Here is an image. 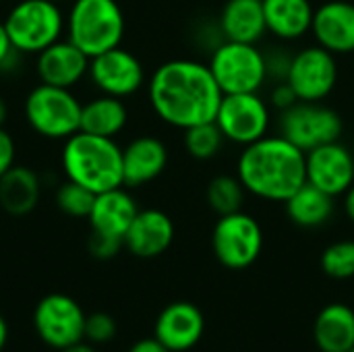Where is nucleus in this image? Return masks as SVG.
Here are the masks:
<instances>
[{
	"label": "nucleus",
	"mask_w": 354,
	"mask_h": 352,
	"mask_svg": "<svg viewBox=\"0 0 354 352\" xmlns=\"http://www.w3.org/2000/svg\"><path fill=\"white\" fill-rule=\"evenodd\" d=\"M147 93L156 116L180 131L216 120L224 98L209 66L191 58L160 64L149 77Z\"/></svg>",
	"instance_id": "nucleus-1"
},
{
	"label": "nucleus",
	"mask_w": 354,
	"mask_h": 352,
	"mask_svg": "<svg viewBox=\"0 0 354 352\" xmlns=\"http://www.w3.org/2000/svg\"><path fill=\"white\" fill-rule=\"evenodd\" d=\"M236 176L247 193L257 199L284 203L307 183L305 151L282 135H266L243 147L236 162Z\"/></svg>",
	"instance_id": "nucleus-2"
},
{
	"label": "nucleus",
	"mask_w": 354,
	"mask_h": 352,
	"mask_svg": "<svg viewBox=\"0 0 354 352\" xmlns=\"http://www.w3.org/2000/svg\"><path fill=\"white\" fill-rule=\"evenodd\" d=\"M60 160L66 178L83 185L95 195L124 187L122 147L110 137L77 131L64 139Z\"/></svg>",
	"instance_id": "nucleus-3"
},
{
	"label": "nucleus",
	"mask_w": 354,
	"mask_h": 352,
	"mask_svg": "<svg viewBox=\"0 0 354 352\" xmlns=\"http://www.w3.org/2000/svg\"><path fill=\"white\" fill-rule=\"evenodd\" d=\"M66 35L93 58L120 46L124 12L116 0H75L66 17Z\"/></svg>",
	"instance_id": "nucleus-4"
},
{
	"label": "nucleus",
	"mask_w": 354,
	"mask_h": 352,
	"mask_svg": "<svg viewBox=\"0 0 354 352\" xmlns=\"http://www.w3.org/2000/svg\"><path fill=\"white\" fill-rule=\"evenodd\" d=\"M2 23L17 52L39 54L60 39L66 21L52 0H19Z\"/></svg>",
	"instance_id": "nucleus-5"
},
{
	"label": "nucleus",
	"mask_w": 354,
	"mask_h": 352,
	"mask_svg": "<svg viewBox=\"0 0 354 352\" xmlns=\"http://www.w3.org/2000/svg\"><path fill=\"white\" fill-rule=\"evenodd\" d=\"M207 66L224 95L253 93L268 81L266 54L257 48V44L222 39L212 50Z\"/></svg>",
	"instance_id": "nucleus-6"
},
{
	"label": "nucleus",
	"mask_w": 354,
	"mask_h": 352,
	"mask_svg": "<svg viewBox=\"0 0 354 352\" xmlns=\"http://www.w3.org/2000/svg\"><path fill=\"white\" fill-rule=\"evenodd\" d=\"M83 104L71 89L37 85L25 98V118L29 127L46 139H68L81 131Z\"/></svg>",
	"instance_id": "nucleus-7"
},
{
	"label": "nucleus",
	"mask_w": 354,
	"mask_h": 352,
	"mask_svg": "<svg viewBox=\"0 0 354 352\" xmlns=\"http://www.w3.org/2000/svg\"><path fill=\"white\" fill-rule=\"evenodd\" d=\"M212 251L228 270L251 268L263 251L261 224L243 210L220 216L212 232Z\"/></svg>",
	"instance_id": "nucleus-8"
},
{
	"label": "nucleus",
	"mask_w": 354,
	"mask_h": 352,
	"mask_svg": "<svg viewBox=\"0 0 354 352\" xmlns=\"http://www.w3.org/2000/svg\"><path fill=\"white\" fill-rule=\"evenodd\" d=\"M342 129L340 114L322 102H297L280 112V135L305 154L319 145L340 141Z\"/></svg>",
	"instance_id": "nucleus-9"
},
{
	"label": "nucleus",
	"mask_w": 354,
	"mask_h": 352,
	"mask_svg": "<svg viewBox=\"0 0 354 352\" xmlns=\"http://www.w3.org/2000/svg\"><path fill=\"white\" fill-rule=\"evenodd\" d=\"M216 124L220 127L226 141L234 145H251L268 135L272 124L270 104L259 95L253 93H228L222 98Z\"/></svg>",
	"instance_id": "nucleus-10"
},
{
	"label": "nucleus",
	"mask_w": 354,
	"mask_h": 352,
	"mask_svg": "<svg viewBox=\"0 0 354 352\" xmlns=\"http://www.w3.org/2000/svg\"><path fill=\"white\" fill-rule=\"evenodd\" d=\"M85 319L81 305L62 293L44 297L33 313L37 336L58 351L85 340Z\"/></svg>",
	"instance_id": "nucleus-11"
},
{
	"label": "nucleus",
	"mask_w": 354,
	"mask_h": 352,
	"mask_svg": "<svg viewBox=\"0 0 354 352\" xmlns=\"http://www.w3.org/2000/svg\"><path fill=\"white\" fill-rule=\"evenodd\" d=\"M301 102H324L338 83L336 54L322 46H307L292 56L286 77Z\"/></svg>",
	"instance_id": "nucleus-12"
},
{
	"label": "nucleus",
	"mask_w": 354,
	"mask_h": 352,
	"mask_svg": "<svg viewBox=\"0 0 354 352\" xmlns=\"http://www.w3.org/2000/svg\"><path fill=\"white\" fill-rule=\"evenodd\" d=\"M87 75L102 93L120 100L137 93L145 83V68L141 60L120 46L89 58Z\"/></svg>",
	"instance_id": "nucleus-13"
},
{
	"label": "nucleus",
	"mask_w": 354,
	"mask_h": 352,
	"mask_svg": "<svg viewBox=\"0 0 354 352\" xmlns=\"http://www.w3.org/2000/svg\"><path fill=\"white\" fill-rule=\"evenodd\" d=\"M307 183L332 197L344 195L354 185V156L342 141L319 145L305 154Z\"/></svg>",
	"instance_id": "nucleus-14"
},
{
	"label": "nucleus",
	"mask_w": 354,
	"mask_h": 352,
	"mask_svg": "<svg viewBox=\"0 0 354 352\" xmlns=\"http://www.w3.org/2000/svg\"><path fill=\"white\" fill-rule=\"evenodd\" d=\"M205 334L203 311L189 303L176 301L162 309L156 319L153 336L170 352H187L195 349Z\"/></svg>",
	"instance_id": "nucleus-15"
},
{
	"label": "nucleus",
	"mask_w": 354,
	"mask_h": 352,
	"mask_svg": "<svg viewBox=\"0 0 354 352\" xmlns=\"http://www.w3.org/2000/svg\"><path fill=\"white\" fill-rule=\"evenodd\" d=\"M311 35L328 52L342 56L354 52V2L326 0L315 8Z\"/></svg>",
	"instance_id": "nucleus-16"
},
{
	"label": "nucleus",
	"mask_w": 354,
	"mask_h": 352,
	"mask_svg": "<svg viewBox=\"0 0 354 352\" xmlns=\"http://www.w3.org/2000/svg\"><path fill=\"white\" fill-rule=\"evenodd\" d=\"M35 68L41 83L73 89L89 73V56L66 37L41 50Z\"/></svg>",
	"instance_id": "nucleus-17"
},
{
	"label": "nucleus",
	"mask_w": 354,
	"mask_h": 352,
	"mask_svg": "<svg viewBox=\"0 0 354 352\" xmlns=\"http://www.w3.org/2000/svg\"><path fill=\"white\" fill-rule=\"evenodd\" d=\"M174 241V222L162 210H139L124 234V247L141 259L160 257Z\"/></svg>",
	"instance_id": "nucleus-18"
},
{
	"label": "nucleus",
	"mask_w": 354,
	"mask_h": 352,
	"mask_svg": "<svg viewBox=\"0 0 354 352\" xmlns=\"http://www.w3.org/2000/svg\"><path fill=\"white\" fill-rule=\"evenodd\" d=\"M168 166V149L164 141L151 135L133 139L122 149L124 185L135 189L156 180Z\"/></svg>",
	"instance_id": "nucleus-19"
},
{
	"label": "nucleus",
	"mask_w": 354,
	"mask_h": 352,
	"mask_svg": "<svg viewBox=\"0 0 354 352\" xmlns=\"http://www.w3.org/2000/svg\"><path fill=\"white\" fill-rule=\"evenodd\" d=\"M137 212H139V207H137V201L133 199V195L129 191H124L122 187H118V189H110V191L95 195L93 207H91L87 220H89V226L93 232L116 237V239L124 241V234H127L131 222L135 220Z\"/></svg>",
	"instance_id": "nucleus-20"
},
{
	"label": "nucleus",
	"mask_w": 354,
	"mask_h": 352,
	"mask_svg": "<svg viewBox=\"0 0 354 352\" xmlns=\"http://www.w3.org/2000/svg\"><path fill=\"white\" fill-rule=\"evenodd\" d=\"M268 31L280 41H297L311 33L315 6L311 0H261Z\"/></svg>",
	"instance_id": "nucleus-21"
},
{
	"label": "nucleus",
	"mask_w": 354,
	"mask_h": 352,
	"mask_svg": "<svg viewBox=\"0 0 354 352\" xmlns=\"http://www.w3.org/2000/svg\"><path fill=\"white\" fill-rule=\"evenodd\" d=\"M218 29L222 39L257 44L266 33V15L259 0H228L222 6Z\"/></svg>",
	"instance_id": "nucleus-22"
},
{
	"label": "nucleus",
	"mask_w": 354,
	"mask_h": 352,
	"mask_svg": "<svg viewBox=\"0 0 354 352\" xmlns=\"http://www.w3.org/2000/svg\"><path fill=\"white\" fill-rule=\"evenodd\" d=\"M313 342L319 352H348L354 346V309L346 303L326 305L313 322Z\"/></svg>",
	"instance_id": "nucleus-23"
},
{
	"label": "nucleus",
	"mask_w": 354,
	"mask_h": 352,
	"mask_svg": "<svg viewBox=\"0 0 354 352\" xmlns=\"http://www.w3.org/2000/svg\"><path fill=\"white\" fill-rule=\"evenodd\" d=\"M39 176L27 166H12L0 176V207L10 216H27L39 201Z\"/></svg>",
	"instance_id": "nucleus-24"
},
{
	"label": "nucleus",
	"mask_w": 354,
	"mask_h": 352,
	"mask_svg": "<svg viewBox=\"0 0 354 352\" xmlns=\"http://www.w3.org/2000/svg\"><path fill=\"white\" fill-rule=\"evenodd\" d=\"M334 199L311 183L301 185L286 201V216L299 228H319L328 224L334 216Z\"/></svg>",
	"instance_id": "nucleus-25"
},
{
	"label": "nucleus",
	"mask_w": 354,
	"mask_h": 352,
	"mask_svg": "<svg viewBox=\"0 0 354 352\" xmlns=\"http://www.w3.org/2000/svg\"><path fill=\"white\" fill-rule=\"evenodd\" d=\"M129 120V110L120 98L97 95L83 104L81 108V131L114 139Z\"/></svg>",
	"instance_id": "nucleus-26"
},
{
	"label": "nucleus",
	"mask_w": 354,
	"mask_h": 352,
	"mask_svg": "<svg viewBox=\"0 0 354 352\" xmlns=\"http://www.w3.org/2000/svg\"><path fill=\"white\" fill-rule=\"evenodd\" d=\"M247 189L239 176L220 174L214 176L205 189V201L218 216H228L245 207Z\"/></svg>",
	"instance_id": "nucleus-27"
},
{
	"label": "nucleus",
	"mask_w": 354,
	"mask_h": 352,
	"mask_svg": "<svg viewBox=\"0 0 354 352\" xmlns=\"http://www.w3.org/2000/svg\"><path fill=\"white\" fill-rule=\"evenodd\" d=\"M183 141H185V149L191 158L212 160L222 151L226 137L222 135L216 120H212V122H201V124L185 129Z\"/></svg>",
	"instance_id": "nucleus-28"
},
{
	"label": "nucleus",
	"mask_w": 354,
	"mask_h": 352,
	"mask_svg": "<svg viewBox=\"0 0 354 352\" xmlns=\"http://www.w3.org/2000/svg\"><path fill=\"white\" fill-rule=\"evenodd\" d=\"M319 266L332 280L354 278V241H336L324 249Z\"/></svg>",
	"instance_id": "nucleus-29"
},
{
	"label": "nucleus",
	"mask_w": 354,
	"mask_h": 352,
	"mask_svg": "<svg viewBox=\"0 0 354 352\" xmlns=\"http://www.w3.org/2000/svg\"><path fill=\"white\" fill-rule=\"evenodd\" d=\"M93 199L95 193L85 189L79 183H73L66 178V183H62L56 191V205L62 214L71 216V218H87L91 207H93Z\"/></svg>",
	"instance_id": "nucleus-30"
},
{
	"label": "nucleus",
	"mask_w": 354,
	"mask_h": 352,
	"mask_svg": "<svg viewBox=\"0 0 354 352\" xmlns=\"http://www.w3.org/2000/svg\"><path fill=\"white\" fill-rule=\"evenodd\" d=\"M116 336V322L108 313H91L85 319V340L91 344H106Z\"/></svg>",
	"instance_id": "nucleus-31"
},
{
	"label": "nucleus",
	"mask_w": 354,
	"mask_h": 352,
	"mask_svg": "<svg viewBox=\"0 0 354 352\" xmlns=\"http://www.w3.org/2000/svg\"><path fill=\"white\" fill-rule=\"evenodd\" d=\"M266 54V68H268V79H274L276 83L286 81L290 64H292V56L286 48H274Z\"/></svg>",
	"instance_id": "nucleus-32"
},
{
	"label": "nucleus",
	"mask_w": 354,
	"mask_h": 352,
	"mask_svg": "<svg viewBox=\"0 0 354 352\" xmlns=\"http://www.w3.org/2000/svg\"><path fill=\"white\" fill-rule=\"evenodd\" d=\"M87 247H89V253L95 259H112L124 247V241L122 239H116V237H108V234H100V232H93L91 230V237H89Z\"/></svg>",
	"instance_id": "nucleus-33"
},
{
	"label": "nucleus",
	"mask_w": 354,
	"mask_h": 352,
	"mask_svg": "<svg viewBox=\"0 0 354 352\" xmlns=\"http://www.w3.org/2000/svg\"><path fill=\"white\" fill-rule=\"evenodd\" d=\"M297 102H301V100H299V95L295 93V89L288 85V81H280V83H276V85L272 87L270 104H272L276 110L284 112V110H288L290 106H295Z\"/></svg>",
	"instance_id": "nucleus-34"
},
{
	"label": "nucleus",
	"mask_w": 354,
	"mask_h": 352,
	"mask_svg": "<svg viewBox=\"0 0 354 352\" xmlns=\"http://www.w3.org/2000/svg\"><path fill=\"white\" fill-rule=\"evenodd\" d=\"M15 151L17 147H15L12 137L0 127V176L15 166Z\"/></svg>",
	"instance_id": "nucleus-35"
},
{
	"label": "nucleus",
	"mask_w": 354,
	"mask_h": 352,
	"mask_svg": "<svg viewBox=\"0 0 354 352\" xmlns=\"http://www.w3.org/2000/svg\"><path fill=\"white\" fill-rule=\"evenodd\" d=\"M17 54H21V52L15 50L12 41H10V37H8V33H6V27H4V23L0 21V68H6L8 62H10Z\"/></svg>",
	"instance_id": "nucleus-36"
},
{
	"label": "nucleus",
	"mask_w": 354,
	"mask_h": 352,
	"mask_svg": "<svg viewBox=\"0 0 354 352\" xmlns=\"http://www.w3.org/2000/svg\"><path fill=\"white\" fill-rule=\"evenodd\" d=\"M129 352H170L156 336L153 338H143V340H139V342H135L133 346H131V351Z\"/></svg>",
	"instance_id": "nucleus-37"
},
{
	"label": "nucleus",
	"mask_w": 354,
	"mask_h": 352,
	"mask_svg": "<svg viewBox=\"0 0 354 352\" xmlns=\"http://www.w3.org/2000/svg\"><path fill=\"white\" fill-rule=\"evenodd\" d=\"M344 197V201H342V207H344V214H346V218L354 222V185L342 195Z\"/></svg>",
	"instance_id": "nucleus-38"
},
{
	"label": "nucleus",
	"mask_w": 354,
	"mask_h": 352,
	"mask_svg": "<svg viewBox=\"0 0 354 352\" xmlns=\"http://www.w3.org/2000/svg\"><path fill=\"white\" fill-rule=\"evenodd\" d=\"M60 352H95V349L91 344H85V342H77L68 349H62Z\"/></svg>",
	"instance_id": "nucleus-39"
},
{
	"label": "nucleus",
	"mask_w": 354,
	"mask_h": 352,
	"mask_svg": "<svg viewBox=\"0 0 354 352\" xmlns=\"http://www.w3.org/2000/svg\"><path fill=\"white\" fill-rule=\"evenodd\" d=\"M6 340H8V326H6L4 317L0 315V352H2V349H4Z\"/></svg>",
	"instance_id": "nucleus-40"
},
{
	"label": "nucleus",
	"mask_w": 354,
	"mask_h": 352,
	"mask_svg": "<svg viewBox=\"0 0 354 352\" xmlns=\"http://www.w3.org/2000/svg\"><path fill=\"white\" fill-rule=\"evenodd\" d=\"M6 118H8V106H6L4 98H0V127H4Z\"/></svg>",
	"instance_id": "nucleus-41"
},
{
	"label": "nucleus",
	"mask_w": 354,
	"mask_h": 352,
	"mask_svg": "<svg viewBox=\"0 0 354 352\" xmlns=\"http://www.w3.org/2000/svg\"><path fill=\"white\" fill-rule=\"evenodd\" d=\"M52 2H56V4H60V2H64V0H52Z\"/></svg>",
	"instance_id": "nucleus-42"
},
{
	"label": "nucleus",
	"mask_w": 354,
	"mask_h": 352,
	"mask_svg": "<svg viewBox=\"0 0 354 352\" xmlns=\"http://www.w3.org/2000/svg\"><path fill=\"white\" fill-rule=\"evenodd\" d=\"M348 352H354V346H353V349H351V351H348Z\"/></svg>",
	"instance_id": "nucleus-43"
},
{
	"label": "nucleus",
	"mask_w": 354,
	"mask_h": 352,
	"mask_svg": "<svg viewBox=\"0 0 354 352\" xmlns=\"http://www.w3.org/2000/svg\"><path fill=\"white\" fill-rule=\"evenodd\" d=\"M259 2H261V0H259Z\"/></svg>",
	"instance_id": "nucleus-44"
}]
</instances>
